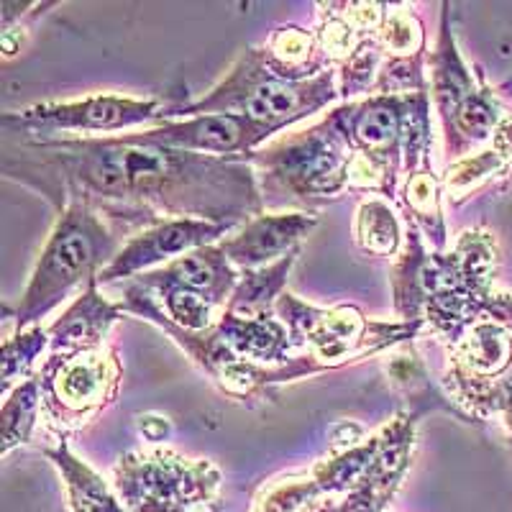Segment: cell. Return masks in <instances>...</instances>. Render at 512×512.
<instances>
[{"label": "cell", "mask_w": 512, "mask_h": 512, "mask_svg": "<svg viewBox=\"0 0 512 512\" xmlns=\"http://www.w3.org/2000/svg\"><path fill=\"white\" fill-rule=\"evenodd\" d=\"M505 167V159H502L495 149H487V152H479L474 154V157L459 159L456 164H451V167L446 169V175H443V187H446L448 198H454L456 203H459V200H464L474 187L487 182L489 177L500 175Z\"/></svg>", "instance_id": "cb8c5ba5"}, {"label": "cell", "mask_w": 512, "mask_h": 512, "mask_svg": "<svg viewBox=\"0 0 512 512\" xmlns=\"http://www.w3.org/2000/svg\"><path fill=\"white\" fill-rule=\"evenodd\" d=\"M354 239L361 251L374 256H392L400 249L402 226L397 221L395 210L384 200H364L356 210Z\"/></svg>", "instance_id": "7402d4cb"}, {"label": "cell", "mask_w": 512, "mask_h": 512, "mask_svg": "<svg viewBox=\"0 0 512 512\" xmlns=\"http://www.w3.org/2000/svg\"><path fill=\"white\" fill-rule=\"evenodd\" d=\"M123 249L118 233L105 226L90 205L67 203L41 249L34 274L16 308V328L26 331L62 305L70 295H80L95 285L108 264Z\"/></svg>", "instance_id": "3957f363"}, {"label": "cell", "mask_w": 512, "mask_h": 512, "mask_svg": "<svg viewBox=\"0 0 512 512\" xmlns=\"http://www.w3.org/2000/svg\"><path fill=\"white\" fill-rule=\"evenodd\" d=\"M47 456L59 469L70 512H128L118 492H113L85 461L77 459L67 443H59V448H49Z\"/></svg>", "instance_id": "ac0fdd59"}, {"label": "cell", "mask_w": 512, "mask_h": 512, "mask_svg": "<svg viewBox=\"0 0 512 512\" xmlns=\"http://www.w3.org/2000/svg\"><path fill=\"white\" fill-rule=\"evenodd\" d=\"M231 228L236 226L200 221V218H167L152 228H141L123 244L116 259L100 272L98 285L134 277L154 264H169L195 249L221 244Z\"/></svg>", "instance_id": "9c48e42d"}, {"label": "cell", "mask_w": 512, "mask_h": 512, "mask_svg": "<svg viewBox=\"0 0 512 512\" xmlns=\"http://www.w3.org/2000/svg\"><path fill=\"white\" fill-rule=\"evenodd\" d=\"M49 346L47 328L31 326L26 331H16L3 344V390L11 392L13 382L24 377L29 367L36 361V356Z\"/></svg>", "instance_id": "484cf974"}, {"label": "cell", "mask_w": 512, "mask_h": 512, "mask_svg": "<svg viewBox=\"0 0 512 512\" xmlns=\"http://www.w3.org/2000/svg\"><path fill=\"white\" fill-rule=\"evenodd\" d=\"M448 387L454 390L459 402L474 410V415L500 413L512 438V367L497 379H479L459 372V369H451Z\"/></svg>", "instance_id": "ffe728a7"}, {"label": "cell", "mask_w": 512, "mask_h": 512, "mask_svg": "<svg viewBox=\"0 0 512 512\" xmlns=\"http://www.w3.org/2000/svg\"><path fill=\"white\" fill-rule=\"evenodd\" d=\"M356 152L331 116L251 154V164L267 172L274 190L295 200H331L349 187L351 162Z\"/></svg>", "instance_id": "8992f818"}, {"label": "cell", "mask_w": 512, "mask_h": 512, "mask_svg": "<svg viewBox=\"0 0 512 512\" xmlns=\"http://www.w3.org/2000/svg\"><path fill=\"white\" fill-rule=\"evenodd\" d=\"M139 134L154 144L195 154H210V157H251L256 146L272 136L267 128L249 118L226 116V113L162 121Z\"/></svg>", "instance_id": "8fae6325"}, {"label": "cell", "mask_w": 512, "mask_h": 512, "mask_svg": "<svg viewBox=\"0 0 512 512\" xmlns=\"http://www.w3.org/2000/svg\"><path fill=\"white\" fill-rule=\"evenodd\" d=\"M315 223L318 218L310 213H272V216L262 213L218 246L233 267H241L244 272L262 269L292 254Z\"/></svg>", "instance_id": "7c38bea8"}, {"label": "cell", "mask_w": 512, "mask_h": 512, "mask_svg": "<svg viewBox=\"0 0 512 512\" xmlns=\"http://www.w3.org/2000/svg\"><path fill=\"white\" fill-rule=\"evenodd\" d=\"M3 175L34 187L57 208L85 203L123 226L167 218L239 226L264 213L249 157H210L141 134L24 139L3 157Z\"/></svg>", "instance_id": "6da1fadb"}, {"label": "cell", "mask_w": 512, "mask_h": 512, "mask_svg": "<svg viewBox=\"0 0 512 512\" xmlns=\"http://www.w3.org/2000/svg\"><path fill=\"white\" fill-rule=\"evenodd\" d=\"M492 149H495L507 164H512V116L502 118L500 126L495 128V134H492Z\"/></svg>", "instance_id": "f546056e"}, {"label": "cell", "mask_w": 512, "mask_h": 512, "mask_svg": "<svg viewBox=\"0 0 512 512\" xmlns=\"http://www.w3.org/2000/svg\"><path fill=\"white\" fill-rule=\"evenodd\" d=\"M295 249L280 262L269 264L262 269H246L239 277V285L233 290L231 300L226 305V313L239 315V318H274V305L285 292L287 274L295 264Z\"/></svg>", "instance_id": "d6986e66"}, {"label": "cell", "mask_w": 512, "mask_h": 512, "mask_svg": "<svg viewBox=\"0 0 512 512\" xmlns=\"http://www.w3.org/2000/svg\"><path fill=\"white\" fill-rule=\"evenodd\" d=\"M223 344L236 356L264 367H285L295 356L292 354V338L287 326L277 318H239L223 310L218 323L213 326Z\"/></svg>", "instance_id": "9a60e30c"}, {"label": "cell", "mask_w": 512, "mask_h": 512, "mask_svg": "<svg viewBox=\"0 0 512 512\" xmlns=\"http://www.w3.org/2000/svg\"><path fill=\"white\" fill-rule=\"evenodd\" d=\"M121 318V305L108 303L98 295V282L75 297L67 313L54 320L49 331V354H80V351L103 349L111 326Z\"/></svg>", "instance_id": "5bb4252c"}, {"label": "cell", "mask_w": 512, "mask_h": 512, "mask_svg": "<svg viewBox=\"0 0 512 512\" xmlns=\"http://www.w3.org/2000/svg\"><path fill=\"white\" fill-rule=\"evenodd\" d=\"M162 118L157 100H134L121 95H90L72 103H41L21 113L0 118L8 134H26V139H49V134H93L121 131Z\"/></svg>", "instance_id": "ba28073f"}, {"label": "cell", "mask_w": 512, "mask_h": 512, "mask_svg": "<svg viewBox=\"0 0 512 512\" xmlns=\"http://www.w3.org/2000/svg\"><path fill=\"white\" fill-rule=\"evenodd\" d=\"M482 88L474 82V75L456 49L454 34L448 26V3H443L441 31H438L436 49L431 52V95L443 128L454 121L456 113Z\"/></svg>", "instance_id": "2e32d148"}, {"label": "cell", "mask_w": 512, "mask_h": 512, "mask_svg": "<svg viewBox=\"0 0 512 512\" xmlns=\"http://www.w3.org/2000/svg\"><path fill=\"white\" fill-rule=\"evenodd\" d=\"M454 367L479 379H497L512 367V338L495 320H477L454 344Z\"/></svg>", "instance_id": "e0dca14e"}, {"label": "cell", "mask_w": 512, "mask_h": 512, "mask_svg": "<svg viewBox=\"0 0 512 512\" xmlns=\"http://www.w3.org/2000/svg\"><path fill=\"white\" fill-rule=\"evenodd\" d=\"M274 313L285 320L292 346L308 349V356L320 372L402 344V341L418 336V331L423 328L420 320L415 323L369 320L354 305H341V308L331 310L313 308L290 292H282L274 305Z\"/></svg>", "instance_id": "277c9868"}, {"label": "cell", "mask_w": 512, "mask_h": 512, "mask_svg": "<svg viewBox=\"0 0 512 512\" xmlns=\"http://www.w3.org/2000/svg\"><path fill=\"white\" fill-rule=\"evenodd\" d=\"M41 387L39 379L18 384L16 390L8 392V400L3 402V413H0V433H3V456L11 454V448L29 443L31 431L36 425V410H39Z\"/></svg>", "instance_id": "603a6c76"}, {"label": "cell", "mask_w": 512, "mask_h": 512, "mask_svg": "<svg viewBox=\"0 0 512 512\" xmlns=\"http://www.w3.org/2000/svg\"><path fill=\"white\" fill-rule=\"evenodd\" d=\"M141 287L157 290V287H182V290L198 292L205 300L221 308L228 305L233 290L239 285V274L228 262V256L223 254L221 246H203L190 254L180 256L175 262L164 264L162 269L154 272H144L139 277Z\"/></svg>", "instance_id": "4fadbf2b"}, {"label": "cell", "mask_w": 512, "mask_h": 512, "mask_svg": "<svg viewBox=\"0 0 512 512\" xmlns=\"http://www.w3.org/2000/svg\"><path fill=\"white\" fill-rule=\"evenodd\" d=\"M390 377H392V382H395L397 387H400V390L415 402V405H418V402H423V410L446 408V410H454V413H459V410L451 408V405H446V402L436 395V390L431 387V379H428V374H425V367L420 364L418 359H415V356H400V359L392 361Z\"/></svg>", "instance_id": "4316f807"}, {"label": "cell", "mask_w": 512, "mask_h": 512, "mask_svg": "<svg viewBox=\"0 0 512 512\" xmlns=\"http://www.w3.org/2000/svg\"><path fill=\"white\" fill-rule=\"evenodd\" d=\"M382 44H379L377 36H369L351 59H346L341 64V85H338V93L351 98V95H359L372 85L374 75H379V59H382Z\"/></svg>", "instance_id": "83f0119b"}, {"label": "cell", "mask_w": 512, "mask_h": 512, "mask_svg": "<svg viewBox=\"0 0 512 512\" xmlns=\"http://www.w3.org/2000/svg\"><path fill=\"white\" fill-rule=\"evenodd\" d=\"M377 39L384 52H390L392 59L420 57L425 52V36L418 16L408 8H395L387 11L384 24L379 26Z\"/></svg>", "instance_id": "d4e9b609"}, {"label": "cell", "mask_w": 512, "mask_h": 512, "mask_svg": "<svg viewBox=\"0 0 512 512\" xmlns=\"http://www.w3.org/2000/svg\"><path fill=\"white\" fill-rule=\"evenodd\" d=\"M423 93V90H420ZM413 95H372L361 103L341 105L331 113L336 126L344 131L356 154L374 159L390 172L400 169L405 123H408Z\"/></svg>", "instance_id": "30bf717a"}, {"label": "cell", "mask_w": 512, "mask_h": 512, "mask_svg": "<svg viewBox=\"0 0 512 512\" xmlns=\"http://www.w3.org/2000/svg\"><path fill=\"white\" fill-rule=\"evenodd\" d=\"M139 420H141V431H144V436L149 438V441H162V438L169 433L167 420L162 418H139Z\"/></svg>", "instance_id": "4dcf8cb0"}, {"label": "cell", "mask_w": 512, "mask_h": 512, "mask_svg": "<svg viewBox=\"0 0 512 512\" xmlns=\"http://www.w3.org/2000/svg\"><path fill=\"white\" fill-rule=\"evenodd\" d=\"M116 492L128 512L218 510L221 472L175 451H131L116 466Z\"/></svg>", "instance_id": "5b68a950"}, {"label": "cell", "mask_w": 512, "mask_h": 512, "mask_svg": "<svg viewBox=\"0 0 512 512\" xmlns=\"http://www.w3.org/2000/svg\"><path fill=\"white\" fill-rule=\"evenodd\" d=\"M118 382L121 361L108 346L67 356L49 354L39 377L41 402L52 423L77 428L116 397Z\"/></svg>", "instance_id": "52a82bcc"}, {"label": "cell", "mask_w": 512, "mask_h": 512, "mask_svg": "<svg viewBox=\"0 0 512 512\" xmlns=\"http://www.w3.org/2000/svg\"><path fill=\"white\" fill-rule=\"evenodd\" d=\"M338 95L336 70L328 67L320 75L297 80L282 75L269 59L267 49H246L233 70L205 98L177 108L172 116H244L259 123L269 134H280L292 123L313 116L333 103Z\"/></svg>", "instance_id": "7a4b0ae2"}, {"label": "cell", "mask_w": 512, "mask_h": 512, "mask_svg": "<svg viewBox=\"0 0 512 512\" xmlns=\"http://www.w3.org/2000/svg\"><path fill=\"white\" fill-rule=\"evenodd\" d=\"M405 205H408L410 216L415 226L425 231V236L433 241L438 251L446 246V223L441 213V180L431 172V167H423L413 175H408L405 185Z\"/></svg>", "instance_id": "44dd1931"}, {"label": "cell", "mask_w": 512, "mask_h": 512, "mask_svg": "<svg viewBox=\"0 0 512 512\" xmlns=\"http://www.w3.org/2000/svg\"><path fill=\"white\" fill-rule=\"evenodd\" d=\"M502 90H512V80L507 82V85H505V88H502Z\"/></svg>", "instance_id": "1f68e13d"}, {"label": "cell", "mask_w": 512, "mask_h": 512, "mask_svg": "<svg viewBox=\"0 0 512 512\" xmlns=\"http://www.w3.org/2000/svg\"><path fill=\"white\" fill-rule=\"evenodd\" d=\"M482 318L495 320L502 328L512 331V295H495V292H492Z\"/></svg>", "instance_id": "f1b7e54d"}]
</instances>
